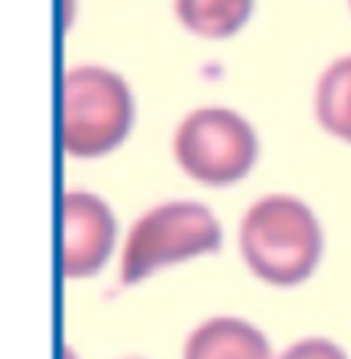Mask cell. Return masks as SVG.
<instances>
[{"label":"cell","instance_id":"1","mask_svg":"<svg viewBox=\"0 0 351 359\" xmlns=\"http://www.w3.org/2000/svg\"><path fill=\"white\" fill-rule=\"evenodd\" d=\"M239 250L261 283L293 288L313 277L324 252V233L307 203L277 192L247 209L239 225Z\"/></svg>","mask_w":351,"mask_h":359},{"label":"cell","instance_id":"2","mask_svg":"<svg viewBox=\"0 0 351 359\" xmlns=\"http://www.w3.org/2000/svg\"><path fill=\"white\" fill-rule=\"evenodd\" d=\"M135 123V99L126 80L105 66H74L60 77L58 140L80 159L116 151Z\"/></svg>","mask_w":351,"mask_h":359},{"label":"cell","instance_id":"3","mask_svg":"<svg viewBox=\"0 0 351 359\" xmlns=\"http://www.w3.org/2000/svg\"><path fill=\"white\" fill-rule=\"evenodd\" d=\"M223 228L198 201H168L135 219L121 250V285L132 288L154 271L217 252Z\"/></svg>","mask_w":351,"mask_h":359},{"label":"cell","instance_id":"4","mask_svg":"<svg viewBox=\"0 0 351 359\" xmlns=\"http://www.w3.org/2000/svg\"><path fill=\"white\" fill-rule=\"evenodd\" d=\"M173 156L190 179L208 187L241 181L258 159V137L244 116L228 107H201L178 123Z\"/></svg>","mask_w":351,"mask_h":359},{"label":"cell","instance_id":"5","mask_svg":"<svg viewBox=\"0 0 351 359\" xmlns=\"http://www.w3.org/2000/svg\"><path fill=\"white\" fill-rule=\"evenodd\" d=\"M116 244L113 209L93 192L69 189L58 201V271L63 280L99 274Z\"/></svg>","mask_w":351,"mask_h":359},{"label":"cell","instance_id":"6","mask_svg":"<svg viewBox=\"0 0 351 359\" xmlns=\"http://www.w3.org/2000/svg\"><path fill=\"white\" fill-rule=\"evenodd\" d=\"M181 359H274L269 337L239 316H214L184 340Z\"/></svg>","mask_w":351,"mask_h":359},{"label":"cell","instance_id":"7","mask_svg":"<svg viewBox=\"0 0 351 359\" xmlns=\"http://www.w3.org/2000/svg\"><path fill=\"white\" fill-rule=\"evenodd\" d=\"M253 0H176V17L204 39H228L247 25Z\"/></svg>","mask_w":351,"mask_h":359},{"label":"cell","instance_id":"8","mask_svg":"<svg viewBox=\"0 0 351 359\" xmlns=\"http://www.w3.org/2000/svg\"><path fill=\"white\" fill-rule=\"evenodd\" d=\"M316 118L324 132L351 143V55L329 63L319 77Z\"/></svg>","mask_w":351,"mask_h":359},{"label":"cell","instance_id":"9","mask_svg":"<svg viewBox=\"0 0 351 359\" xmlns=\"http://www.w3.org/2000/svg\"><path fill=\"white\" fill-rule=\"evenodd\" d=\"M274 359H349V354L329 337H302Z\"/></svg>","mask_w":351,"mask_h":359},{"label":"cell","instance_id":"10","mask_svg":"<svg viewBox=\"0 0 351 359\" xmlns=\"http://www.w3.org/2000/svg\"><path fill=\"white\" fill-rule=\"evenodd\" d=\"M349 3H351V0H349Z\"/></svg>","mask_w":351,"mask_h":359}]
</instances>
